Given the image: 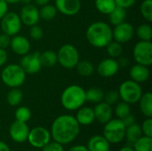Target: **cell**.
<instances>
[{"label":"cell","instance_id":"6da1fadb","mask_svg":"<svg viewBox=\"0 0 152 151\" xmlns=\"http://www.w3.org/2000/svg\"><path fill=\"white\" fill-rule=\"evenodd\" d=\"M80 125L72 115H61L57 117L51 126V137L53 141L66 145L71 143L79 134Z\"/></svg>","mask_w":152,"mask_h":151},{"label":"cell","instance_id":"7a4b0ae2","mask_svg":"<svg viewBox=\"0 0 152 151\" xmlns=\"http://www.w3.org/2000/svg\"><path fill=\"white\" fill-rule=\"evenodd\" d=\"M86 37L92 46L95 48H105L113 40L112 28L107 22L95 21L88 26L86 31Z\"/></svg>","mask_w":152,"mask_h":151},{"label":"cell","instance_id":"3957f363","mask_svg":"<svg viewBox=\"0 0 152 151\" xmlns=\"http://www.w3.org/2000/svg\"><path fill=\"white\" fill-rule=\"evenodd\" d=\"M86 101V90L78 85L67 86L61 95L62 107L69 111L77 110Z\"/></svg>","mask_w":152,"mask_h":151},{"label":"cell","instance_id":"277c9868","mask_svg":"<svg viewBox=\"0 0 152 151\" xmlns=\"http://www.w3.org/2000/svg\"><path fill=\"white\" fill-rule=\"evenodd\" d=\"M27 74L20 64L12 63L6 65L1 72L2 82L9 88H18L26 80Z\"/></svg>","mask_w":152,"mask_h":151},{"label":"cell","instance_id":"5b68a950","mask_svg":"<svg viewBox=\"0 0 152 151\" xmlns=\"http://www.w3.org/2000/svg\"><path fill=\"white\" fill-rule=\"evenodd\" d=\"M103 136L112 144H118L123 142L126 133V125L119 118H111L109 122L104 124Z\"/></svg>","mask_w":152,"mask_h":151},{"label":"cell","instance_id":"8992f818","mask_svg":"<svg viewBox=\"0 0 152 151\" xmlns=\"http://www.w3.org/2000/svg\"><path fill=\"white\" fill-rule=\"evenodd\" d=\"M120 100L128 103L135 104L139 101L142 93V88L139 83L130 80H126L119 85L118 90Z\"/></svg>","mask_w":152,"mask_h":151},{"label":"cell","instance_id":"52a82bcc","mask_svg":"<svg viewBox=\"0 0 152 151\" xmlns=\"http://www.w3.org/2000/svg\"><path fill=\"white\" fill-rule=\"evenodd\" d=\"M79 52L76 46L71 44H65L60 47L57 52L58 63L67 69H72L76 68L79 60Z\"/></svg>","mask_w":152,"mask_h":151},{"label":"cell","instance_id":"ba28073f","mask_svg":"<svg viewBox=\"0 0 152 151\" xmlns=\"http://www.w3.org/2000/svg\"><path fill=\"white\" fill-rule=\"evenodd\" d=\"M133 56L136 63L150 67L152 64L151 41L140 40L136 43L134 46Z\"/></svg>","mask_w":152,"mask_h":151},{"label":"cell","instance_id":"9c48e42d","mask_svg":"<svg viewBox=\"0 0 152 151\" xmlns=\"http://www.w3.org/2000/svg\"><path fill=\"white\" fill-rule=\"evenodd\" d=\"M0 27L3 33L10 36L18 35L22 27L20 15L15 12H7V13L0 20Z\"/></svg>","mask_w":152,"mask_h":151},{"label":"cell","instance_id":"30bf717a","mask_svg":"<svg viewBox=\"0 0 152 151\" xmlns=\"http://www.w3.org/2000/svg\"><path fill=\"white\" fill-rule=\"evenodd\" d=\"M50 131L43 126H37L29 130L27 141L35 149H42L51 141Z\"/></svg>","mask_w":152,"mask_h":151},{"label":"cell","instance_id":"8fae6325","mask_svg":"<svg viewBox=\"0 0 152 151\" xmlns=\"http://www.w3.org/2000/svg\"><path fill=\"white\" fill-rule=\"evenodd\" d=\"M39 54H40L39 52H33V53L29 52L27 54L21 56V59L20 61V65L23 69L26 74L35 75L41 70L42 65L40 62Z\"/></svg>","mask_w":152,"mask_h":151},{"label":"cell","instance_id":"7c38bea8","mask_svg":"<svg viewBox=\"0 0 152 151\" xmlns=\"http://www.w3.org/2000/svg\"><path fill=\"white\" fill-rule=\"evenodd\" d=\"M134 28L129 22L124 21L120 24L115 26L112 29V36L113 40L120 43L126 44L131 41L134 36Z\"/></svg>","mask_w":152,"mask_h":151},{"label":"cell","instance_id":"4fadbf2b","mask_svg":"<svg viewBox=\"0 0 152 151\" xmlns=\"http://www.w3.org/2000/svg\"><path fill=\"white\" fill-rule=\"evenodd\" d=\"M19 15L22 24L28 27H31L33 25L37 24L40 20L39 10L37 7V5L33 4H24Z\"/></svg>","mask_w":152,"mask_h":151},{"label":"cell","instance_id":"5bb4252c","mask_svg":"<svg viewBox=\"0 0 152 151\" xmlns=\"http://www.w3.org/2000/svg\"><path fill=\"white\" fill-rule=\"evenodd\" d=\"M29 128L25 122L15 120L9 127V134L11 139L17 143L25 142L28 139Z\"/></svg>","mask_w":152,"mask_h":151},{"label":"cell","instance_id":"9a60e30c","mask_svg":"<svg viewBox=\"0 0 152 151\" xmlns=\"http://www.w3.org/2000/svg\"><path fill=\"white\" fill-rule=\"evenodd\" d=\"M119 69L120 68L117 59L110 57L100 61V63L97 65L96 70L97 73L102 77H112L118 72Z\"/></svg>","mask_w":152,"mask_h":151},{"label":"cell","instance_id":"2e32d148","mask_svg":"<svg viewBox=\"0 0 152 151\" xmlns=\"http://www.w3.org/2000/svg\"><path fill=\"white\" fill-rule=\"evenodd\" d=\"M58 12L67 16H74L81 10V0H55Z\"/></svg>","mask_w":152,"mask_h":151},{"label":"cell","instance_id":"e0dca14e","mask_svg":"<svg viewBox=\"0 0 152 151\" xmlns=\"http://www.w3.org/2000/svg\"><path fill=\"white\" fill-rule=\"evenodd\" d=\"M10 47L14 53L20 56H23L30 52L31 44L27 37L18 34L11 37Z\"/></svg>","mask_w":152,"mask_h":151},{"label":"cell","instance_id":"ac0fdd59","mask_svg":"<svg viewBox=\"0 0 152 151\" xmlns=\"http://www.w3.org/2000/svg\"><path fill=\"white\" fill-rule=\"evenodd\" d=\"M94 117L100 124H106L109 122L113 116V109L110 105L105 101H101L95 105L94 108Z\"/></svg>","mask_w":152,"mask_h":151},{"label":"cell","instance_id":"d6986e66","mask_svg":"<svg viewBox=\"0 0 152 151\" xmlns=\"http://www.w3.org/2000/svg\"><path fill=\"white\" fill-rule=\"evenodd\" d=\"M150 75L151 72L149 67L138 63L133 65L129 70V76L131 79L139 84L146 82L150 78Z\"/></svg>","mask_w":152,"mask_h":151},{"label":"cell","instance_id":"ffe728a7","mask_svg":"<svg viewBox=\"0 0 152 151\" xmlns=\"http://www.w3.org/2000/svg\"><path fill=\"white\" fill-rule=\"evenodd\" d=\"M86 148L88 151H110V143L103 135H94L88 140Z\"/></svg>","mask_w":152,"mask_h":151},{"label":"cell","instance_id":"44dd1931","mask_svg":"<svg viewBox=\"0 0 152 151\" xmlns=\"http://www.w3.org/2000/svg\"><path fill=\"white\" fill-rule=\"evenodd\" d=\"M75 117L80 125H89L95 120L94 109L91 107L82 106L77 110Z\"/></svg>","mask_w":152,"mask_h":151},{"label":"cell","instance_id":"7402d4cb","mask_svg":"<svg viewBox=\"0 0 152 151\" xmlns=\"http://www.w3.org/2000/svg\"><path fill=\"white\" fill-rule=\"evenodd\" d=\"M139 107L141 112L146 117H152V93L146 92L142 94L139 100Z\"/></svg>","mask_w":152,"mask_h":151},{"label":"cell","instance_id":"603a6c76","mask_svg":"<svg viewBox=\"0 0 152 151\" xmlns=\"http://www.w3.org/2000/svg\"><path fill=\"white\" fill-rule=\"evenodd\" d=\"M39 58L42 68H52L58 63L57 53L53 50H45L43 53H40Z\"/></svg>","mask_w":152,"mask_h":151},{"label":"cell","instance_id":"cb8c5ba5","mask_svg":"<svg viewBox=\"0 0 152 151\" xmlns=\"http://www.w3.org/2000/svg\"><path fill=\"white\" fill-rule=\"evenodd\" d=\"M104 92L100 87H91L86 91V101L91 103H99L103 101Z\"/></svg>","mask_w":152,"mask_h":151},{"label":"cell","instance_id":"d4e9b609","mask_svg":"<svg viewBox=\"0 0 152 151\" xmlns=\"http://www.w3.org/2000/svg\"><path fill=\"white\" fill-rule=\"evenodd\" d=\"M126 9H124L119 6H116V8L109 14V20L110 24L116 26L126 21Z\"/></svg>","mask_w":152,"mask_h":151},{"label":"cell","instance_id":"484cf974","mask_svg":"<svg viewBox=\"0 0 152 151\" xmlns=\"http://www.w3.org/2000/svg\"><path fill=\"white\" fill-rule=\"evenodd\" d=\"M23 99L22 91L18 88H11L6 94V101L10 106L17 107L20 104Z\"/></svg>","mask_w":152,"mask_h":151},{"label":"cell","instance_id":"4316f807","mask_svg":"<svg viewBox=\"0 0 152 151\" xmlns=\"http://www.w3.org/2000/svg\"><path fill=\"white\" fill-rule=\"evenodd\" d=\"M142 135L141 125L134 123L131 125H128L126 127V133L125 138H126L127 142L134 143L135 141H137L141 136Z\"/></svg>","mask_w":152,"mask_h":151},{"label":"cell","instance_id":"83f0119b","mask_svg":"<svg viewBox=\"0 0 152 151\" xmlns=\"http://www.w3.org/2000/svg\"><path fill=\"white\" fill-rule=\"evenodd\" d=\"M94 5L99 12L105 15H109L117 6L115 0H95Z\"/></svg>","mask_w":152,"mask_h":151},{"label":"cell","instance_id":"f1b7e54d","mask_svg":"<svg viewBox=\"0 0 152 151\" xmlns=\"http://www.w3.org/2000/svg\"><path fill=\"white\" fill-rule=\"evenodd\" d=\"M133 144L134 151H152V137L142 135Z\"/></svg>","mask_w":152,"mask_h":151},{"label":"cell","instance_id":"f546056e","mask_svg":"<svg viewBox=\"0 0 152 151\" xmlns=\"http://www.w3.org/2000/svg\"><path fill=\"white\" fill-rule=\"evenodd\" d=\"M105 48H106V52H107L108 55L113 59H117V58L120 57L123 53V51H124L122 44H120L115 40L110 41L105 46Z\"/></svg>","mask_w":152,"mask_h":151},{"label":"cell","instance_id":"4dcf8cb0","mask_svg":"<svg viewBox=\"0 0 152 151\" xmlns=\"http://www.w3.org/2000/svg\"><path fill=\"white\" fill-rule=\"evenodd\" d=\"M76 69L77 73L82 77H90L94 72V66L89 61H79Z\"/></svg>","mask_w":152,"mask_h":151},{"label":"cell","instance_id":"1f68e13d","mask_svg":"<svg viewBox=\"0 0 152 151\" xmlns=\"http://www.w3.org/2000/svg\"><path fill=\"white\" fill-rule=\"evenodd\" d=\"M134 33H136L137 36L142 41H151L152 28L151 25L147 23L139 25L136 29H134Z\"/></svg>","mask_w":152,"mask_h":151},{"label":"cell","instance_id":"d6a6232c","mask_svg":"<svg viewBox=\"0 0 152 151\" xmlns=\"http://www.w3.org/2000/svg\"><path fill=\"white\" fill-rule=\"evenodd\" d=\"M57 12L58 11L55 5L47 4L45 5L41 6L39 10V16H40V19L44 20H51L55 18V16L57 15Z\"/></svg>","mask_w":152,"mask_h":151},{"label":"cell","instance_id":"836d02e7","mask_svg":"<svg viewBox=\"0 0 152 151\" xmlns=\"http://www.w3.org/2000/svg\"><path fill=\"white\" fill-rule=\"evenodd\" d=\"M115 115L117 116L118 118L119 119H123L124 117H126L127 115H129L131 113V107L130 104L125 102V101H120L118 102L116 107H115Z\"/></svg>","mask_w":152,"mask_h":151},{"label":"cell","instance_id":"e575fe53","mask_svg":"<svg viewBox=\"0 0 152 151\" xmlns=\"http://www.w3.org/2000/svg\"><path fill=\"white\" fill-rule=\"evenodd\" d=\"M142 18L148 22L152 21V0H143L140 6Z\"/></svg>","mask_w":152,"mask_h":151},{"label":"cell","instance_id":"d590c367","mask_svg":"<svg viewBox=\"0 0 152 151\" xmlns=\"http://www.w3.org/2000/svg\"><path fill=\"white\" fill-rule=\"evenodd\" d=\"M14 117H15V120L27 123L31 118V111L28 107L20 106L15 110Z\"/></svg>","mask_w":152,"mask_h":151},{"label":"cell","instance_id":"8d00e7d4","mask_svg":"<svg viewBox=\"0 0 152 151\" xmlns=\"http://www.w3.org/2000/svg\"><path fill=\"white\" fill-rule=\"evenodd\" d=\"M119 100H120L119 93L117 90H110V91L107 92L106 93H104L103 101H105L106 103H108L110 106L117 104L119 101Z\"/></svg>","mask_w":152,"mask_h":151},{"label":"cell","instance_id":"74e56055","mask_svg":"<svg viewBox=\"0 0 152 151\" xmlns=\"http://www.w3.org/2000/svg\"><path fill=\"white\" fill-rule=\"evenodd\" d=\"M29 36L33 40H40V39H42L43 36H44L43 28L40 26H38L37 24L31 26L30 29H29Z\"/></svg>","mask_w":152,"mask_h":151},{"label":"cell","instance_id":"f35d334b","mask_svg":"<svg viewBox=\"0 0 152 151\" xmlns=\"http://www.w3.org/2000/svg\"><path fill=\"white\" fill-rule=\"evenodd\" d=\"M142 133L143 135L152 137V119L151 117H147L141 125Z\"/></svg>","mask_w":152,"mask_h":151},{"label":"cell","instance_id":"ab89813d","mask_svg":"<svg viewBox=\"0 0 152 151\" xmlns=\"http://www.w3.org/2000/svg\"><path fill=\"white\" fill-rule=\"evenodd\" d=\"M42 151H64V148L63 145L53 141V142H49L47 144H45L43 148H42Z\"/></svg>","mask_w":152,"mask_h":151},{"label":"cell","instance_id":"60d3db41","mask_svg":"<svg viewBox=\"0 0 152 151\" xmlns=\"http://www.w3.org/2000/svg\"><path fill=\"white\" fill-rule=\"evenodd\" d=\"M137 0H115L116 5L122 7L124 9H128L130 7H132Z\"/></svg>","mask_w":152,"mask_h":151},{"label":"cell","instance_id":"b9f144b4","mask_svg":"<svg viewBox=\"0 0 152 151\" xmlns=\"http://www.w3.org/2000/svg\"><path fill=\"white\" fill-rule=\"evenodd\" d=\"M11 37L10 36L2 33L0 34V48L6 49L10 46V42H11Z\"/></svg>","mask_w":152,"mask_h":151},{"label":"cell","instance_id":"7bdbcfd3","mask_svg":"<svg viewBox=\"0 0 152 151\" xmlns=\"http://www.w3.org/2000/svg\"><path fill=\"white\" fill-rule=\"evenodd\" d=\"M9 4L4 0H0V20L7 13Z\"/></svg>","mask_w":152,"mask_h":151},{"label":"cell","instance_id":"ee69618b","mask_svg":"<svg viewBox=\"0 0 152 151\" xmlns=\"http://www.w3.org/2000/svg\"><path fill=\"white\" fill-rule=\"evenodd\" d=\"M121 120L123 121L124 125H126V126L131 125H133V124H134V123H135V117L130 113L129 115H127L126 117H124V118H123V119H121Z\"/></svg>","mask_w":152,"mask_h":151},{"label":"cell","instance_id":"f6af8a7d","mask_svg":"<svg viewBox=\"0 0 152 151\" xmlns=\"http://www.w3.org/2000/svg\"><path fill=\"white\" fill-rule=\"evenodd\" d=\"M7 58H8V54L5 49L0 48V67H3L6 63Z\"/></svg>","mask_w":152,"mask_h":151},{"label":"cell","instance_id":"bcb514c9","mask_svg":"<svg viewBox=\"0 0 152 151\" xmlns=\"http://www.w3.org/2000/svg\"><path fill=\"white\" fill-rule=\"evenodd\" d=\"M117 61H118L119 68H126L129 64V60L126 57L120 56V57H118V60H117Z\"/></svg>","mask_w":152,"mask_h":151},{"label":"cell","instance_id":"7dc6e473","mask_svg":"<svg viewBox=\"0 0 152 151\" xmlns=\"http://www.w3.org/2000/svg\"><path fill=\"white\" fill-rule=\"evenodd\" d=\"M67 151H88L86 146L84 145H75L71 148H69Z\"/></svg>","mask_w":152,"mask_h":151},{"label":"cell","instance_id":"c3c4849f","mask_svg":"<svg viewBox=\"0 0 152 151\" xmlns=\"http://www.w3.org/2000/svg\"><path fill=\"white\" fill-rule=\"evenodd\" d=\"M0 151H11V149L4 142L0 141Z\"/></svg>","mask_w":152,"mask_h":151},{"label":"cell","instance_id":"681fc988","mask_svg":"<svg viewBox=\"0 0 152 151\" xmlns=\"http://www.w3.org/2000/svg\"><path fill=\"white\" fill-rule=\"evenodd\" d=\"M36 4V5H38V6H43V5H45L47 4H49V2L51 0H33Z\"/></svg>","mask_w":152,"mask_h":151},{"label":"cell","instance_id":"f907efd6","mask_svg":"<svg viewBox=\"0 0 152 151\" xmlns=\"http://www.w3.org/2000/svg\"><path fill=\"white\" fill-rule=\"evenodd\" d=\"M119 151H134V150L133 149V148H131V147H129V146H126V147H123V148H121Z\"/></svg>","mask_w":152,"mask_h":151},{"label":"cell","instance_id":"816d5d0a","mask_svg":"<svg viewBox=\"0 0 152 151\" xmlns=\"http://www.w3.org/2000/svg\"><path fill=\"white\" fill-rule=\"evenodd\" d=\"M4 1H6L10 4H17L20 2V0H4Z\"/></svg>","mask_w":152,"mask_h":151},{"label":"cell","instance_id":"f5cc1de1","mask_svg":"<svg viewBox=\"0 0 152 151\" xmlns=\"http://www.w3.org/2000/svg\"><path fill=\"white\" fill-rule=\"evenodd\" d=\"M33 0H20V3L24 4H31Z\"/></svg>","mask_w":152,"mask_h":151},{"label":"cell","instance_id":"db71d44e","mask_svg":"<svg viewBox=\"0 0 152 151\" xmlns=\"http://www.w3.org/2000/svg\"><path fill=\"white\" fill-rule=\"evenodd\" d=\"M30 151H37V150H30Z\"/></svg>","mask_w":152,"mask_h":151},{"label":"cell","instance_id":"11a10c76","mask_svg":"<svg viewBox=\"0 0 152 151\" xmlns=\"http://www.w3.org/2000/svg\"><path fill=\"white\" fill-rule=\"evenodd\" d=\"M0 128H1V125H0Z\"/></svg>","mask_w":152,"mask_h":151}]
</instances>
